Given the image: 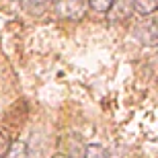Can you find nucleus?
<instances>
[{
  "label": "nucleus",
  "instance_id": "9d476101",
  "mask_svg": "<svg viewBox=\"0 0 158 158\" xmlns=\"http://www.w3.org/2000/svg\"><path fill=\"white\" fill-rule=\"evenodd\" d=\"M52 158H72V156H70V154H62V152H60V154H53Z\"/></svg>",
  "mask_w": 158,
  "mask_h": 158
},
{
  "label": "nucleus",
  "instance_id": "f257e3e1",
  "mask_svg": "<svg viewBox=\"0 0 158 158\" xmlns=\"http://www.w3.org/2000/svg\"><path fill=\"white\" fill-rule=\"evenodd\" d=\"M56 6V15L62 19H80L82 12H84V0H56L53 2Z\"/></svg>",
  "mask_w": 158,
  "mask_h": 158
},
{
  "label": "nucleus",
  "instance_id": "1a4fd4ad",
  "mask_svg": "<svg viewBox=\"0 0 158 158\" xmlns=\"http://www.w3.org/2000/svg\"><path fill=\"white\" fill-rule=\"evenodd\" d=\"M8 146H10V142H8V135L0 129V158L6 154V150H8Z\"/></svg>",
  "mask_w": 158,
  "mask_h": 158
},
{
  "label": "nucleus",
  "instance_id": "39448f33",
  "mask_svg": "<svg viewBox=\"0 0 158 158\" xmlns=\"http://www.w3.org/2000/svg\"><path fill=\"white\" fill-rule=\"evenodd\" d=\"M129 2H131V8L142 17H152L158 6V0H129Z\"/></svg>",
  "mask_w": 158,
  "mask_h": 158
},
{
  "label": "nucleus",
  "instance_id": "6e6552de",
  "mask_svg": "<svg viewBox=\"0 0 158 158\" xmlns=\"http://www.w3.org/2000/svg\"><path fill=\"white\" fill-rule=\"evenodd\" d=\"M88 4H90V10H94L97 15H107L113 0H88Z\"/></svg>",
  "mask_w": 158,
  "mask_h": 158
},
{
  "label": "nucleus",
  "instance_id": "7ed1b4c3",
  "mask_svg": "<svg viewBox=\"0 0 158 158\" xmlns=\"http://www.w3.org/2000/svg\"><path fill=\"white\" fill-rule=\"evenodd\" d=\"M135 37L142 39V43H146V45H156V21L148 19V21L140 23L135 29Z\"/></svg>",
  "mask_w": 158,
  "mask_h": 158
},
{
  "label": "nucleus",
  "instance_id": "423d86ee",
  "mask_svg": "<svg viewBox=\"0 0 158 158\" xmlns=\"http://www.w3.org/2000/svg\"><path fill=\"white\" fill-rule=\"evenodd\" d=\"M2 158H29V150L25 146V142H12Z\"/></svg>",
  "mask_w": 158,
  "mask_h": 158
},
{
  "label": "nucleus",
  "instance_id": "0eeeda50",
  "mask_svg": "<svg viewBox=\"0 0 158 158\" xmlns=\"http://www.w3.org/2000/svg\"><path fill=\"white\" fill-rule=\"evenodd\" d=\"M80 158H107V150L99 144H88Z\"/></svg>",
  "mask_w": 158,
  "mask_h": 158
},
{
  "label": "nucleus",
  "instance_id": "20e7f679",
  "mask_svg": "<svg viewBox=\"0 0 158 158\" xmlns=\"http://www.w3.org/2000/svg\"><path fill=\"white\" fill-rule=\"evenodd\" d=\"M56 0H21L23 10H27L29 15H41V12L49 10Z\"/></svg>",
  "mask_w": 158,
  "mask_h": 158
},
{
  "label": "nucleus",
  "instance_id": "f03ea898",
  "mask_svg": "<svg viewBox=\"0 0 158 158\" xmlns=\"http://www.w3.org/2000/svg\"><path fill=\"white\" fill-rule=\"evenodd\" d=\"M131 12H134V8H131V2L129 0H113L111 8L107 10V17H109V23L121 25L125 21H129Z\"/></svg>",
  "mask_w": 158,
  "mask_h": 158
}]
</instances>
